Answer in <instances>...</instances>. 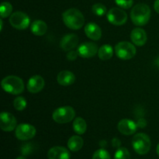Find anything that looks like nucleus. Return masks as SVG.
<instances>
[{
	"label": "nucleus",
	"mask_w": 159,
	"mask_h": 159,
	"mask_svg": "<svg viewBox=\"0 0 159 159\" xmlns=\"http://www.w3.org/2000/svg\"><path fill=\"white\" fill-rule=\"evenodd\" d=\"M154 8H155V11L159 14V0H156L155 2V5H154Z\"/></svg>",
	"instance_id": "obj_31"
},
{
	"label": "nucleus",
	"mask_w": 159,
	"mask_h": 159,
	"mask_svg": "<svg viewBox=\"0 0 159 159\" xmlns=\"http://www.w3.org/2000/svg\"><path fill=\"white\" fill-rule=\"evenodd\" d=\"M114 159H130V152L126 148H120L115 153Z\"/></svg>",
	"instance_id": "obj_25"
},
{
	"label": "nucleus",
	"mask_w": 159,
	"mask_h": 159,
	"mask_svg": "<svg viewBox=\"0 0 159 159\" xmlns=\"http://www.w3.org/2000/svg\"><path fill=\"white\" fill-rule=\"evenodd\" d=\"M78 55H79V53H78V51H70L68 53V54H67L66 57H67V59L69 61H75L76 58H77Z\"/></svg>",
	"instance_id": "obj_29"
},
{
	"label": "nucleus",
	"mask_w": 159,
	"mask_h": 159,
	"mask_svg": "<svg viewBox=\"0 0 159 159\" xmlns=\"http://www.w3.org/2000/svg\"><path fill=\"white\" fill-rule=\"evenodd\" d=\"M87 129V124L82 117H76L73 122V130L79 135L85 134Z\"/></svg>",
	"instance_id": "obj_22"
},
{
	"label": "nucleus",
	"mask_w": 159,
	"mask_h": 159,
	"mask_svg": "<svg viewBox=\"0 0 159 159\" xmlns=\"http://www.w3.org/2000/svg\"><path fill=\"white\" fill-rule=\"evenodd\" d=\"M98 46L96 43L93 42H85L79 45L78 48V53L79 55L84 58H89L94 57L98 53Z\"/></svg>",
	"instance_id": "obj_11"
},
{
	"label": "nucleus",
	"mask_w": 159,
	"mask_h": 159,
	"mask_svg": "<svg viewBox=\"0 0 159 159\" xmlns=\"http://www.w3.org/2000/svg\"><path fill=\"white\" fill-rule=\"evenodd\" d=\"M113 144L114 147H119V146L120 145V140L114 138V139L113 140Z\"/></svg>",
	"instance_id": "obj_30"
},
{
	"label": "nucleus",
	"mask_w": 159,
	"mask_h": 159,
	"mask_svg": "<svg viewBox=\"0 0 159 159\" xmlns=\"http://www.w3.org/2000/svg\"><path fill=\"white\" fill-rule=\"evenodd\" d=\"M115 2L123 9H129L133 6L134 0H115Z\"/></svg>",
	"instance_id": "obj_28"
},
{
	"label": "nucleus",
	"mask_w": 159,
	"mask_h": 159,
	"mask_svg": "<svg viewBox=\"0 0 159 159\" xmlns=\"http://www.w3.org/2000/svg\"><path fill=\"white\" fill-rule=\"evenodd\" d=\"M31 32L36 36H43V34H46L48 30V26L46 23L42 20H36L33 22L31 24Z\"/></svg>",
	"instance_id": "obj_19"
},
{
	"label": "nucleus",
	"mask_w": 159,
	"mask_h": 159,
	"mask_svg": "<svg viewBox=\"0 0 159 159\" xmlns=\"http://www.w3.org/2000/svg\"><path fill=\"white\" fill-rule=\"evenodd\" d=\"M117 129L122 134L124 135H131L136 132L138 129V125L128 119L121 120L117 125Z\"/></svg>",
	"instance_id": "obj_13"
},
{
	"label": "nucleus",
	"mask_w": 159,
	"mask_h": 159,
	"mask_svg": "<svg viewBox=\"0 0 159 159\" xmlns=\"http://www.w3.org/2000/svg\"><path fill=\"white\" fill-rule=\"evenodd\" d=\"M48 159H70V153L65 148L56 146L48 151Z\"/></svg>",
	"instance_id": "obj_15"
},
{
	"label": "nucleus",
	"mask_w": 159,
	"mask_h": 159,
	"mask_svg": "<svg viewBox=\"0 0 159 159\" xmlns=\"http://www.w3.org/2000/svg\"><path fill=\"white\" fill-rule=\"evenodd\" d=\"M151 16V9L148 5L139 3L134 6L130 12V18L134 25L144 26L148 23Z\"/></svg>",
	"instance_id": "obj_2"
},
{
	"label": "nucleus",
	"mask_w": 159,
	"mask_h": 159,
	"mask_svg": "<svg viewBox=\"0 0 159 159\" xmlns=\"http://www.w3.org/2000/svg\"><path fill=\"white\" fill-rule=\"evenodd\" d=\"M45 85L44 80L40 75H34L27 82V89L31 93H37L41 91Z\"/></svg>",
	"instance_id": "obj_14"
},
{
	"label": "nucleus",
	"mask_w": 159,
	"mask_h": 159,
	"mask_svg": "<svg viewBox=\"0 0 159 159\" xmlns=\"http://www.w3.org/2000/svg\"><path fill=\"white\" fill-rule=\"evenodd\" d=\"M12 6L8 2H2L0 6V15L2 18H6L12 15Z\"/></svg>",
	"instance_id": "obj_23"
},
{
	"label": "nucleus",
	"mask_w": 159,
	"mask_h": 159,
	"mask_svg": "<svg viewBox=\"0 0 159 159\" xmlns=\"http://www.w3.org/2000/svg\"><path fill=\"white\" fill-rule=\"evenodd\" d=\"M75 111L71 107H63L56 109L52 114L53 120L57 124H67L75 119Z\"/></svg>",
	"instance_id": "obj_5"
},
{
	"label": "nucleus",
	"mask_w": 159,
	"mask_h": 159,
	"mask_svg": "<svg viewBox=\"0 0 159 159\" xmlns=\"http://www.w3.org/2000/svg\"><path fill=\"white\" fill-rule=\"evenodd\" d=\"M92 10H93V13L96 14V16H102L107 12V7L104 5H102V3H96V4L93 6Z\"/></svg>",
	"instance_id": "obj_26"
},
{
	"label": "nucleus",
	"mask_w": 159,
	"mask_h": 159,
	"mask_svg": "<svg viewBox=\"0 0 159 159\" xmlns=\"http://www.w3.org/2000/svg\"><path fill=\"white\" fill-rule=\"evenodd\" d=\"M16 119L11 113L2 112L0 114V127L3 131H12L16 128Z\"/></svg>",
	"instance_id": "obj_10"
},
{
	"label": "nucleus",
	"mask_w": 159,
	"mask_h": 159,
	"mask_svg": "<svg viewBox=\"0 0 159 159\" xmlns=\"http://www.w3.org/2000/svg\"><path fill=\"white\" fill-rule=\"evenodd\" d=\"M16 159H26V158L23 156H20V157H18V158H16Z\"/></svg>",
	"instance_id": "obj_33"
},
{
	"label": "nucleus",
	"mask_w": 159,
	"mask_h": 159,
	"mask_svg": "<svg viewBox=\"0 0 159 159\" xmlns=\"http://www.w3.org/2000/svg\"><path fill=\"white\" fill-rule=\"evenodd\" d=\"M36 128L27 124H19L16 128V137L20 141H27L34 138L36 134Z\"/></svg>",
	"instance_id": "obj_9"
},
{
	"label": "nucleus",
	"mask_w": 159,
	"mask_h": 159,
	"mask_svg": "<svg viewBox=\"0 0 159 159\" xmlns=\"http://www.w3.org/2000/svg\"><path fill=\"white\" fill-rule=\"evenodd\" d=\"M2 88L5 92L12 95H19L24 90V83L20 78L15 75L5 77L1 82Z\"/></svg>",
	"instance_id": "obj_3"
},
{
	"label": "nucleus",
	"mask_w": 159,
	"mask_h": 159,
	"mask_svg": "<svg viewBox=\"0 0 159 159\" xmlns=\"http://www.w3.org/2000/svg\"><path fill=\"white\" fill-rule=\"evenodd\" d=\"M13 106L14 108L18 111H23L26 107V101L22 96L16 97L13 100Z\"/></svg>",
	"instance_id": "obj_24"
},
{
	"label": "nucleus",
	"mask_w": 159,
	"mask_h": 159,
	"mask_svg": "<svg viewBox=\"0 0 159 159\" xmlns=\"http://www.w3.org/2000/svg\"><path fill=\"white\" fill-rule=\"evenodd\" d=\"M93 159H111V158L109 152L105 149H99L93 154Z\"/></svg>",
	"instance_id": "obj_27"
},
{
	"label": "nucleus",
	"mask_w": 159,
	"mask_h": 159,
	"mask_svg": "<svg viewBox=\"0 0 159 159\" xmlns=\"http://www.w3.org/2000/svg\"><path fill=\"white\" fill-rule=\"evenodd\" d=\"M57 80L61 85L68 86L74 83L75 81V76L71 71L65 70L58 73L57 76Z\"/></svg>",
	"instance_id": "obj_18"
},
{
	"label": "nucleus",
	"mask_w": 159,
	"mask_h": 159,
	"mask_svg": "<svg viewBox=\"0 0 159 159\" xmlns=\"http://www.w3.org/2000/svg\"><path fill=\"white\" fill-rule=\"evenodd\" d=\"M115 53L119 58L122 60H129L134 57L137 50L134 45L130 43V42L122 41L116 45Z\"/></svg>",
	"instance_id": "obj_6"
},
{
	"label": "nucleus",
	"mask_w": 159,
	"mask_h": 159,
	"mask_svg": "<svg viewBox=\"0 0 159 159\" xmlns=\"http://www.w3.org/2000/svg\"><path fill=\"white\" fill-rule=\"evenodd\" d=\"M84 144L83 139L80 136L75 135L71 137L68 141V149L71 152H78L82 148Z\"/></svg>",
	"instance_id": "obj_20"
},
{
	"label": "nucleus",
	"mask_w": 159,
	"mask_h": 159,
	"mask_svg": "<svg viewBox=\"0 0 159 159\" xmlns=\"http://www.w3.org/2000/svg\"><path fill=\"white\" fill-rule=\"evenodd\" d=\"M133 148L138 155H146L148 153L152 146L150 138L146 134H137L132 138Z\"/></svg>",
	"instance_id": "obj_4"
},
{
	"label": "nucleus",
	"mask_w": 159,
	"mask_h": 159,
	"mask_svg": "<svg viewBox=\"0 0 159 159\" xmlns=\"http://www.w3.org/2000/svg\"><path fill=\"white\" fill-rule=\"evenodd\" d=\"M79 43V37L76 34H66L61 38L60 42V47L63 51H70L74 49Z\"/></svg>",
	"instance_id": "obj_12"
},
{
	"label": "nucleus",
	"mask_w": 159,
	"mask_h": 159,
	"mask_svg": "<svg viewBox=\"0 0 159 159\" xmlns=\"http://www.w3.org/2000/svg\"><path fill=\"white\" fill-rule=\"evenodd\" d=\"M113 50L110 45L104 44L98 51V56L102 61H107L113 57Z\"/></svg>",
	"instance_id": "obj_21"
},
{
	"label": "nucleus",
	"mask_w": 159,
	"mask_h": 159,
	"mask_svg": "<svg viewBox=\"0 0 159 159\" xmlns=\"http://www.w3.org/2000/svg\"><path fill=\"white\" fill-rule=\"evenodd\" d=\"M0 23H1V30H2V20H0Z\"/></svg>",
	"instance_id": "obj_34"
},
{
	"label": "nucleus",
	"mask_w": 159,
	"mask_h": 159,
	"mask_svg": "<svg viewBox=\"0 0 159 159\" xmlns=\"http://www.w3.org/2000/svg\"><path fill=\"white\" fill-rule=\"evenodd\" d=\"M64 23L71 30H79L85 23V18L82 12L77 9H67L62 14Z\"/></svg>",
	"instance_id": "obj_1"
},
{
	"label": "nucleus",
	"mask_w": 159,
	"mask_h": 159,
	"mask_svg": "<svg viewBox=\"0 0 159 159\" xmlns=\"http://www.w3.org/2000/svg\"><path fill=\"white\" fill-rule=\"evenodd\" d=\"M85 33L89 38L93 40H99L102 36L100 27L95 23H89L85 26Z\"/></svg>",
	"instance_id": "obj_17"
},
{
	"label": "nucleus",
	"mask_w": 159,
	"mask_h": 159,
	"mask_svg": "<svg viewBox=\"0 0 159 159\" xmlns=\"http://www.w3.org/2000/svg\"><path fill=\"white\" fill-rule=\"evenodd\" d=\"M130 39L132 42L137 46H143L147 42V34L141 28H135L131 31Z\"/></svg>",
	"instance_id": "obj_16"
},
{
	"label": "nucleus",
	"mask_w": 159,
	"mask_h": 159,
	"mask_svg": "<svg viewBox=\"0 0 159 159\" xmlns=\"http://www.w3.org/2000/svg\"><path fill=\"white\" fill-rule=\"evenodd\" d=\"M9 23L11 26L16 30H25L29 26L30 20L25 12H15L9 17Z\"/></svg>",
	"instance_id": "obj_7"
},
{
	"label": "nucleus",
	"mask_w": 159,
	"mask_h": 159,
	"mask_svg": "<svg viewBox=\"0 0 159 159\" xmlns=\"http://www.w3.org/2000/svg\"><path fill=\"white\" fill-rule=\"evenodd\" d=\"M107 19L109 22L115 26H121L125 24L127 20L126 12L119 8H112L107 12Z\"/></svg>",
	"instance_id": "obj_8"
},
{
	"label": "nucleus",
	"mask_w": 159,
	"mask_h": 159,
	"mask_svg": "<svg viewBox=\"0 0 159 159\" xmlns=\"http://www.w3.org/2000/svg\"><path fill=\"white\" fill-rule=\"evenodd\" d=\"M156 152H157V154H158V156H159V143H158V145H157Z\"/></svg>",
	"instance_id": "obj_32"
}]
</instances>
